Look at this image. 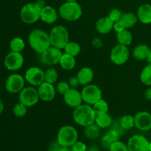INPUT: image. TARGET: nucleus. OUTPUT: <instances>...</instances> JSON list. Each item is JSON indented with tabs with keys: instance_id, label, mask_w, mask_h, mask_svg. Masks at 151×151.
I'll list each match as a JSON object with an SVG mask.
<instances>
[{
	"instance_id": "f257e3e1",
	"label": "nucleus",
	"mask_w": 151,
	"mask_h": 151,
	"mask_svg": "<svg viewBox=\"0 0 151 151\" xmlns=\"http://www.w3.org/2000/svg\"><path fill=\"white\" fill-rule=\"evenodd\" d=\"M28 42L31 48L39 55L51 47L49 33L41 29H34L29 32Z\"/></svg>"
},
{
	"instance_id": "f03ea898",
	"label": "nucleus",
	"mask_w": 151,
	"mask_h": 151,
	"mask_svg": "<svg viewBox=\"0 0 151 151\" xmlns=\"http://www.w3.org/2000/svg\"><path fill=\"white\" fill-rule=\"evenodd\" d=\"M72 118L77 125L86 128L95 122L96 114L92 106L83 103L78 107L74 109Z\"/></svg>"
},
{
	"instance_id": "7ed1b4c3",
	"label": "nucleus",
	"mask_w": 151,
	"mask_h": 151,
	"mask_svg": "<svg viewBox=\"0 0 151 151\" xmlns=\"http://www.w3.org/2000/svg\"><path fill=\"white\" fill-rule=\"evenodd\" d=\"M58 14L63 20L75 22L82 16V7L77 1H66L59 7Z\"/></svg>"
},
{
	"instance_id": "20e7f679",
	"label": "nucleus",
	"mask_w": 151,
	"mask_h": 151,
	"mask_svg": "<svg viewBox=\"0 0 151 151\" xmlns=\"http://www.w3.org/2000/svg\"><path fill=\"white\" fill-rule=\"evenodd\" d=\"M51 46L63 50L69 41V33L63 25H56L53 27L49 32Z\"/></svg>"
},
{
	"instance_id": "39448f33",
	"label": "nucleus",
	"mask_w": 151,
	"mask_h": 151,
	"mask_svg": "<svg viewBox=\"0 0 151 151\" xmlns=\"http://www.w3.org/2000/svg\"><path fill=\"white\" fill-rule=\"evenodd\" d=\"M41 7L37 2L25 4L20 10V18L24 23L32 24L41 18Z\"/></svg>"
},
{
	"instance_id": "423d86ee",
	"label": "nucleus",
	"mask_w": 151,
	"mask_h": 151,
	"mask_svg": "<svg viewBox=\"0 0 151 151\" xmlns=\"http://www.w3.org/2000/svg\"><path fill=\"white\" fill-rule=\"evenodd\" d=\"M78 139V131L72 125H63L57 134V141L62 147H71Z\"/></svg>"
},
{
	"instance_id": "0eeeda50",
	"label": "nucleus",
	"mask_w": 151,
	"mask_h": 151,
	"mask_svg": "<svg viewBox=\"0 0 151 151\" xmlns=\"http://www.w3.org/2000/svg\"><path fill=\"white\" fill-rule=\"evenodd\" d=\"M83 101L88 105L93 106L98 100L103 98V93L98 86L95 84H88L84 86L81 90Z\"/></svg>"
},
{
	"instance_id": "6e6552de",
	"label": "nucleus",
	"mask_w": 151,
	"mask_h": 151,
	"mask_svg": "<svg viewBox=\"0 0 151 151\" xmlns=\"http://www.w3.org/2000/svg\"><path fill=\"white\" fill-rule=\"evenodd\" d=\"M130 58V50L128 46L117 44L111 50L110 59L115 65L121 66L128 62Z\"/></svg>"
},
{
	"instance_id": "1a4fd4ad",
	"label": "nucleus",
	"mask_w": 151,
	"mask_h": 151,
	"mask_svg": "<svg viewBox=\"0 0 151 151\" xmlns=\"http://www.w3.org/2000/svg\"><path fill=\"white\" fill-rule=\"evenodd\" d=\"M19 102L27 108L32 107L38 103L39 99L38 90L34 86L24 87L19 92Z\"/></svg>"
},
{
	"instance_id": "9d476101",
	"label": "nucleus",
	"mask_w": 151,
	"mask_h": 151,
	"mask_svg": "<svg viewBox=\"0 0 151 151\" xmlns=\"http://www.w3.org/2000/svg\"><path fill=\"white\" fill-rule=\"evenodd\" d=\"M63 52L61 50L56 47H51L40 54V60L46 66H52L59 63Z\"/></svg>"
},
{
	"instance_id": "9b49d317",
	"label": "nucleus",
	"mask_w": 151,
	"mask_h": 151,
	"mask_svg": "<svg viewBox=\"0 0 151 151\" xmlns=\"http://www.w3.org/2000/svg\"><path fill=\"white\" fill-rule=\"evenodd\" d=\"M24 62V58L22 52L11 51L4 58V65L7 70L15 72L22 69Z\"/></svg>"
},
{
	"instance_id": "f8f14e48",
	"label": "nucleus",
	"mask_w": 151,
	"mask_h": 151,
	"mask_svg": "<svg viewBox=\"0 0 151 151\" xmlns=\"http://www.w3.org/2000/svg\"><path fill=\"white\" fill-rule=\"evenodd\" d=\"M24 77L19 74H12L5 81V89L11 94H19L24 88Z\"/></svg>"
},
{
	"instance_id": "ddd939ff",
	"label": "nucleus",
	"mask_w": 151,
	"mask_h": 151,
	"mask_svg": "<svg viewBox=\"0 0 151 151\" xmlns=\"http://www.w3.org/2000/svg\"><path fill=\"white\" fill-rule=\"evenodd\" d=\"M24 79L31 86H39L44 82V71L38 66L29 67L25 72Z\"/></svg>"
},
{
	"instance_id": "4468645a",
	"label": "nucleus",
	"mask_w": 151,
	"mask_h": 151,
	"mask_svg": "<svg viewBox=\"0 0 151 151\" xmlns=\"http://www.w3.org/2000/svg\"><path fill=\"white\" fill-rule=\"evenodd\" d=\"M150 142L144 136L136 134L130 137L127 142L128 151H149Z\"/></svg>"
},
{
	"instance_id": "2eb2a0df",
	"label": "nucleus",
	"mask_w": 151,
	"mask_h": 151,
	"mask_svg": "<svg viewBox=\"0 0 151 151\" xmlns=\"http://www.w3.org/2000/svg\"><path fill=\"white\" fill-rule=\"evenodd\" d=\"M134 126L142 131L151 130V114L146 111H142L134 115Z\"/></svg>"
},
{
	"instance_id": "dca6fc26",
	"label": "nucleus",
	"mask_w": 151,
	"mask_h": 151,
	"mask_svg": "<svg viewBox=\"0 0 151 151\" xmlns=\"http://www.w3.org/2000/svg\"><path fill=\"white\" fill-rule=\"evenodd\" d=\"M63 100L64 103L69 107L72 109H75L83 104V98L81 91L75 88H70L69 91L63 94Z\"/></svg>"
},
{
	"instance_id": "f3484780",
	"label": "nucleus",
	"mask_w": 151,
	"mask_h": 151,
	"mask_svg": "<svg viewBox=\"0 0 151 151\" xmlns=\"http://www.w3.org/2000/svg\"><path fill=\"white\" fill-rule=\"evenodd\" d=\"M37 90H38L39 99L44 102L52 101L57 92L53 84L47 82H44L39 86H38Z\"/></svg>"
},
{
	"instance_id": "a211bd4d",
	"label": "nucleus",
	"mask_w": 151,
	"mask_h": 151,
	"mask_svg": "<svg viewBox=\"0 0 151 151\" xmlns=\"http://www.w3.org/2000/svg\"><path fill=\"white\" fill-rule=\"evenodd\" d=\"M58 12L55 8L50 5L46 4L41 8V19L44 23L47 24H52L58 19Z\"/></svg>"
},
{
	"instance_id": "6ab92c4d",
	"label": "nucleus",
	"mask_w": 151,
	"mask_h": 151,
	"mask_svg": "<svg viewBox=\"0 0 151 151\" xmlns=\"http://www.w3.org/2000/svg\"><path fill=\"white\" fill-rule=\"evenodd\" d=\"M76 76L79 81L80 85L84 86L91 83L93 79H94V73L91 68L84 66L79 69Z\"/></svg>"
},
{
	"instance_id": "aec40b11",
	"label": "nucleus",
	"mask_w": 151,
	"mask_h": 151,
	"mask_svg": "<svg viewBox=\"0 0 151 151\" xmlns=\"http://www.w3.org/2000/svg\"><path fill=\"white\" fill-rule=\"evenodd\" d=\"M114 23V22L109 16H104L97 21L95 24V29L98 33L106 35L113 30Z\"/></svg>"
},
{
	"instance_id": "412c9836",
	"label": "nucleus",
	"mask_w": 151,
	"mask_h": 151,
	"mask_svg": "<svg viewBox=\"0 0 151 151\" xmlns=\"http://www.w3.org/2000/svg\"><path fill=\"white\" fill-rule=\"evenodd\" d=\"M137 16L138 20L144 24H151V4H143L137 10Z\"/></svg>"
},
{
	"instance_id": "4be33fe9",
	"label": "nucleus",
	"mask_w": 151,
	"mask_h": 151,
	"mask_svg": "<svg viewBox=\"0 0 151 151\" xmlns=\"http://www.w3.org/2000/svg\"><path fill=\"white\" fill-rule=\"evenodd\" d=\"M120 139V132L115 128L110 129L102 138V145L104 148L109 149L112 143Z\"/></svg>"
},
{
	"instance_id": "5701e85b",
	"label": "nucleus",
	"mask_w": 151,
	"mask_h": 151,
	"mask_svg": "<svg viewBox=\"0 0 151 151\" xmlns=\"http://www.w3.org/2000/svg\"><path fill=\"white\" fill-rule=\"evenodd\" d=\"M150 50L151 49L147 44H138L133 50L132 55L137 60H147Z\"/></svg>"
},
{
	"instance_id": "b1692460",
	"label": "nucleus",
	"mask_w": 151,
	"mask_h": 151,
	"mask_svg": "<svg viewBox=\"0 0 151 151\" xmlns=\"http://www.w3.org/2000/svg\"><path fill=\"white\" fill-rule=\"evenodd\" d=\"M138 21L137 14L131 13V12H126V13H122V16L119 22H121V24L123 25L125 29H129L130 28H132L133 27L135 26Z\"/></svg>"
},
{
	"instance_id": "393cba45",
	"label": "nucleus",
	"mask_w": 151,
	"mask_h": 151,
	"mask_svg": "<svg viewBox=\"0 0 151 151\" xmlns=\"http://www.w3.org/2000/svg\"><path fill=\"white\" fill-rule=\"evenodd\" d=\"M60 67L66 71L72 70L76 66V58L74 56L66 53H63L59 62Z\"/></svg>"
},
{
	"instance_id": "a878e982",
	"label": "nucleus",
	"mask_w": 151,
	"mask_h": 151,
	"mask_svg": "<svg viewBox=\"0 0 151 151\" xmlns=\"http://www.w3.org/2000/svg\"><path fill=\"white\" fill-rule=\"evenodd\" d=\"M116 41L118 44L125 46L131 45L133 41V35L128 29H123L116 33Z\"/></svg>"
},
{
	"instance_id": "bb28decb",
	"label": "nucleus",
	"mask_w": 151,
	"mask_h": 151,
	"mask_svg": "<svg viewBox=\"0 0 151 151\" xmlns=\"http://www.w3.org/2000/svg\"><path fill=\"white\" fill-rule=\"evenodd\" d=\"M94 123L100 128H109L112 124V117L109 113L100 115H96Z\"/></svg>"
},
{
	"instance_id": "cd10ccee",
	"label": "nucleus",
	"mask_w": 151,
	"mask_h": 151,
	"mask_svg": "<svg viewBox=\"0 0 151 151\" xmlns=\"http://www.w3.org/2000/svg\"><path fill=\"white\" fill-rule=\"evenodd\" d=\"M119 126L123 131L131 130L134 127V116L131 114H125L121 116L119 121Z\"/></svg>"
},
{
	"instance_id": "c85d7f7f",
	"label": "nucleus",
	"mask_w": 151,
	"mask_h": 151,
	"mask_svg": "<svg viewBox=\"0 0 151 151\" xmlns=\"http://www.w3.org/2000/svg\"><path fill=\"white\" fill-rule=\"evenodd\" d=\"M63 50L66 54H69L76 58L81 53V47L78 43L75 42V41H69L66 45V47H64Z\"/></svg>"
},
{
	"instance_id": "c756f323",
	"label": "nucleus",
	"mask_w": 151,
	"mask_h": 151,
	"mask_svg": "<svg viewBox=\"0 0 151 151\" xmlns=\"http://www.w3.org/2000/svg\"><path fill=\"white\" fill-rule=\"evenodd\" d=\"M140 81L144 85L151 86V63L146 65L140 73Z\"/></svg>"
},
{
	"instance_id": "7c9ffc66",
	"label": "nucleus",
	"mask_w": 151,
	"mask_h": 151,
	"mask_svg": "<svg viewBox=\"0 0 151 151\" xmlns=\"http://www.w3.org/2000/svg\"><path fill=\"white\" fill-rule=\"evenodd\" d=\"M84 134H85L86 138L89 139H95L100 136V128H99L95 123H94L92 125L86 127Z\"/></svg>"
},
{
	"instance_id": "2f4dec72",
	"label": "nucleus",
	"mask_w": 151,
	"mask_h": 151,
	"mask_svg": "<svg viewBox=\"0 0 151 151\" xmlns=\"http://www.w3.org/2000/svg\"><path fill=\"white\" fill-rule=\"evenodd\" d=\"M93 109H94V112H95L96 115H100L103 114L109 113V106L107 102L103 98L101 100H98L97 103H94L92 106Z\"/></svg>"
},
{
	"instance_id": "473e14b6",
	"label": "nucleus",
	"mask_w": 151,
	"mask_h": 151,
	"mask_svg": "<svg viewBox=\"0 0 151 151\" xmlns=\"http://www.w3.org/2000/svg\"><path fill=\"white\" fill-rule=\"evenodd\" d=\"M25 48V43L20 37H15L10 41V49L13 52H22Z\"/></svg>"
},
{
	"instance_id": "72a5a7b5",
	"label": "nucleus",
	"mask_w": 151,
	"mask_h": 151,
	"mask_svg": "<svg viewBox=\"0 0 151 151\" xmlns=\"http://www.w3.org/2000/svg\"><path fill=\"white\" fill-rule=\"evenodd\" d=\"M58 79V72L55 68L50 67L44 72V82L55 83Z\"/></svg>"
},
{
	"instance_id": "f704fd0d",
	"label": "nucleus",
	"mask_w": 151,
	"mask_h": 151,
	"mask_svg": "<svg viewBox=\"0 0 151 151\" xmlns=\"http://www.w3.org/2000/svg\"><path fill=\"white\" fill-rule=\"evenodd\" d=\"M13 114L16 117H23L27 113V107L22 104V103L19 102L18 103L15 104L14 107L13 109Z\"/></svg>"
},
{
	"instance_id": "c9c22d12",
	"label": "nucleus",
	"mask_w": 151,
	"mask_h": 151,
	"mask_svg": "<svg viewBox=\"0 0 151 151\" xmlns=\"http://www.w3.org/2000/svg\"><path fill=\"white\" fill-rule=\"evenodd\" d=\"M109 150V151H128V148L127 144L118 140L111 145Z\"/></svg>"
},
{
	"instance_id": "e433bc0d",
	"label": "nucleus",
	"mask_w": 151,
	"mask_h": 151,
	"mask_svg": "<svg viewBox=\"0 0 151 151\" xmlns=\"http://www.w3.org/2000/svg\"><path fill=\"white\" fill-rule=\"evenodd\" d=\"M70 86H69V83L66 82V81H60L57 84L56 86V91L59 93L61 95H63L65 93L67 92L69 89L70 88Z\"/></svg>"
},
{
	"instance_id": "4c0bfd02",
	"label": "nucleus",
	"mask_w": 151,
	"mask_h": 151,
	"mask_svg": "<svg viewBox=\"0 0 151 151\" xmlns=\"http://www.w3.org/2000/svg\"><path fill=\"white\" fill-rule=\"evenodd\" d=\"M122 16V13L119 9L117 8H114L109 12V17L114 22H116L120 20L121 17Z\"/></svg>"
},
{
	"instance_id": "58836bf2",
	"label": "nucleus",
	"mask_w": 151,
	"mask_h": 151,
	"mask_svg": "<svg viewBox=\"0 0 151 151\" xmlns=\"http://www.w3.org/2000/svg\"><path fill=\"white\" fill-rule=\"evenodd\" d=\"M71 149H72V151H86L87 147L85 143H83V142L77 141L71 147Z\"/></svg>"
},
{
	"instance_id": "ea45409f",
	"label": "nucleus",
	"mask_w": 151,
	"mask_h": 151,
	"mask_svg": "<svg viewBox=\"0 0 151 151\" xmlns=\"http://www.w3.org/2000/svg\"><path fill=\"white\" fill-rule=\"evenodd\" d=\"M68 83H69V86H70L71 88H77V87H78L80 85V83L78 81V78L77 76H73V77H71L69 79L68 81Z\"/></svg>"
},
{
	"instance_id": "a19ab883",
	"label": "nucleus",
	"mask_w": 151,
	"mask_h": 151,
	"mask_svg": "<svg viewBox=\"0 0 151 151\" xmlns=\"http://www.w3.org/2000/svg\"><path fill=\"white\" fill-rule=\"evenodd\" d=\"M91 44L95 48H101L103 47V41H101V39L99 38H94L91 41Z\"/></svg>"
},
{
	"instance_id": "79ce46f5",
	"label": "nucleus",
	"mask_w": 151,
	"mask_h": 151,
	"mask_svg": "<svg viewBox=\"0 0 151 151\" xmlns=\"http://www.w3.org/2000/svg\"><path fill=\"white\" fill-rule=\"evenodd\" d=\"M125 29V28L124 27L123 25L121 24V22H119V21H118V22H114V23L113 29L116 32V33H117V32H121V31H122L123 29Z\"/></svg>"
},
{
	"instance_id": "37998d69",
	"label": "nucleus",
	"mask_w": 151,
	"mask_h": 151,
	"mask_svg": "<svg viewBox=\"0 0 151 151\" xmlns=\"http://www.w3.org/2000/svg\"><path fill=\"white\" fill-rule=\"evenodd\" d=\"M61 147L62 146L58 142V141H56L50 145V148H49V151H59Z\"/></svg>"
},
{
	"instance_id": "c03bdc74",
	"label": "nucleus",
	"mask_w": 151,
	"mask_h": 151,
	"mask_svg": "<svg viewBox=\"0 0 151 151\" xmlns=\"http://www.w3.org/2000/svg\"><path fill=\"white\" fill-rule=\"evenodd\" d=\"M144 95L146 100L151 101V86H149L148 88H146L144 92Z\"/></svg>"
},
{
	"instance_id": "a18cd8bd",
	"label": "nucleus",
	"mask_w": 151,
	"mask_h": 151,
	"mask_svg": "<svg viewBox=\"0 0 151 151\" xmlns=\"http://www.w3.org/2000/svg\"><path fill=\"white\" fill-rule=\"evenodd\" d=\"M3 111H4V104H3L2 100L0 99V115L2 114Z\"/></svg>"
},
{
	"instance_id": "49530a36",
	"label": "nucleus",
	"mask_w": 151,
	"mask_h": 151,
	"mask_svg": "<svg viewBox=\"0 0 151 151\" xmlns=\"http://www.w3.org/2000/svg\"><path fill=\"white\" fill-rule=\"evenodd\" d=\"M86 151H99V150L96 146H91V147H88Z\"/></svg>"
},
{
	"instance_id": "de8ad7c7",
	"label": "nucleus",
	"mask_w": 151,
	"mask_h": 151,
	"mask_svg": "<svg viewBox=\"0 0 151 151\" xmlns=\"http://www.w3.org/2000/svg\"><path fill=\"white\" fill-rule=\"evenodd\" d=\"M59 151H72V149H71V147H61L60 148V150Z\"/></svg>"
},
{
	"instance_id": "09e8293b",
	"label": "nucleus",
	"mask_w": 151,
	"mask_h": 151,
	"mask_svg": "<svg viewBox=\"0 0 151 151\" xmlns=\"http://www.w3.org/2000/svg\"><path fill=\"white\" fill-rule=\"evenodd\" d=\"M147 60L149 63H151V50L150 51V53H149V55H148V57H147Z\"/></svg>"
},
{
	"instance_id": "8fccbe9b",
	"label": "nucleus",
	"mask_w": 151,
	"mask_h": 151,
	"mask_svg": "<svg viewBox=\"0 0 151 151\" xmlns=\"http://www.w3.org/2000/svg\"><path fill=\"white\" fill-rule=\"evenodd\" d=\"M149 151H151V141L149 143Z\"/></svg>"
},
{
	"instance_id": "3c124183",
	"label": "nucleus",
	"mask_w": 151,
	"mask_h": 151,
	"mask_svg": "<svg viewBox=\"0 0 151 151\" xmlns=\"http://www.w3.org/2000/svg\"><path fill=\"white\" fill-rule=\"evenodd\" d=\"M78 0H66V1H77Z\"/></svg>"
}]
</instances>
